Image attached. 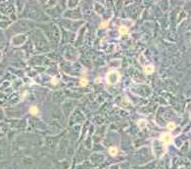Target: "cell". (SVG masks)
Listing matches in <instances>:
<instances>
[{
  "instance_id": "obj_1",
  "label": "cell",
  "mask_w": 191,
  "mask_h": 169,
  "mask_svg": "<svg viewBox=\"0 0 191 169\" xmlns=\"http://www.w3.org/2000/svg\"><path fill=\"white\" fill-rule=\"evenodd\" d=\"M107 79L108 82L113 84V83H116L118 80H119V74L117 72H110L108 75H107Z\"/></svg>"
},
{
  "instance_id": "obj_2",
  "label": "cell",
  "mask_w": 191,
  "mask_h": 169,
  "mask_svg": "<svg viewBox=\"0 0 191 169\" xmlns=\"http://www.w3.org/2000/svg\"><path fill=\"white\" fill-rule=\"evenodd\" d=\"M162 141L165 143V144H170L171 141H172V137H171V134H169V133H167V134H163L161 137Z\"/></svg>"
},
{
  "instance_id": "obj_3",
  "label": "cell",
  "mask_w": 191,
  "mask_h": 169,
  "mask_svg": "<svg viewBox=\"0 0 191 169\" xmlns=\"http://www.w3.org/2000/svg\"><path fill=\"white\" fill-rule=\"evenodd\" d=\"M109 153H110L111 155H116L117 153H118V149L117 148H115V147H112L109 149Z\"/></svg>"
},
{
  "instance_id": "obj_4",
  "label": "cell",
  "mask_w": 191,
  "mask_h": 169,
  "mask_svg": "<svg viewBox=\"0 0 191 169\" xmlns=\"http://www.w3.org/2000/svg\"><path fill=\"white\" fill-rule=\"evenodd\" d=\"M30 110V113H31V114H33V115H35V114L38 112V109H37L36 107H31Z\"/></svg>"
},
{
  "instance_id": "obj_5",
  "label": "cell",
  "mask_w": 191,
  "mask_h": 169,
  "mask_svg": "<svg viewBox=\"0 0 191 169\" xmlns=\"http://www.w3.org/2000/svg\"><path fill=\"white\" fill-rule=\"evenodd\" d=\"M128 32V29H125V28H120V33L121 34H125Z\"/></svg>"
},
{
  "instance_id": "obj_6",
  "label": "cell",
  "mask_w": 191,
  "mask_h": 169,
  "mask_svg": "<svg viewBox=\"0 0 191 169\" xmlns=\"http://www.w3.org/2000/svg\"><path fill=\"white\" fill-rule=\"evenodd\" d=\"M174 126H175V125H174V123H172V122H171V123L168 124V128H169V129H173Z\"/></svg>"
},
{
  "instance_id": "obj_7",
  "label": "cell",
  "mask_w": 191,
  "mask_h": 169,
  "mask_svg": "<svg viewBox=\"0 0 191 169\" xmlns=\"http://www.w3.org/2000/svg\"><path fill=\"white\" fill-rule=\"evenodd\" d=\"M145 70H146V72H152V71L154 70V68L151 66L150 69H149V68H146V69H145Z\"/></svg>"
},
{
  "instance_id": "obj_8",
  "label": "cell",
  "mask_w": 191,
  "mask_h": 169,
  "mask_svg": "<svg viewBox=\"0 0 191 169\" xmlns=\"http://www.w3.org/2000/svg\"><path fill=\"white\" fill-rule=\"evenodd\" d=\"M81 85H86V84H87V80H85V79H81Z\"/></svg>"
}]
</instances>
